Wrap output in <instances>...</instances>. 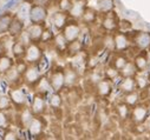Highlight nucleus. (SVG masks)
I'll use <instances>...</instances> for the list:
<instances>
[{
  "label": "nucleus",
  "instance_id": "24",
  "mask_svg": "<svg viewBox=\"0 0 150 140\" xmlns=\"http://www.w3.org/2000/svg\"><path fill=\"white\" fill-rule=\"evenodd\" d=\"M4 76H5V79H6L8 83H11V84H18L19 80H20L21 77H23V76L17 71V68H16L14 65L8 69V71H7Z\"/></svg>",
  "mask_w": 150,
  "mask_h": 140
},
{
  "label": "nucleus",
  "instance_id": "6",
  "mask_svg": "<svg viewBox=\"0 0 150 140\" xmlns=\"http://www.w3.org/2000/svg\"><path fill=\"white\" fill-rule=\"evenodd\" d=\"M46 17H47L46 7L40 6V5H32L31 6L30 15H28V19L31 22L43 24L46 20Z\"/></svg>",
  "mask_w": 150,
  "mask_h": 140
},
{
  "label": "nucleus",
  "instance_id": "39",
  "mask_svg": "<svg viewBox=\"0 0 150 140\" xmlns=\"http://www.w3.org/2000/svg\"><path fill=\"white\" fill-rule=\"evenodd\" d=\"M79 40L82 41L83 46L84 47H88L91 43H92V37H91V32L90 29H85V31H82L81 32V36H79Z\"/></svg>",
  "mask_w": 150,
  "mask_h": 140
},
{
  "label": "nucleus",
  "instance_id": "48",
  "mask_svg": "<svg viewBox=\"0 0 150 140\" xmlns=\"http://www.w3.org/2000/svg\"><path fill=\"white\" fill-rule=\"evenodd\" d=\"M3 139H4V140H17L18 136H17V134H16L14 132H12V131H6V132L4 133V135H3Z\"/></svg>",
  "mask_w": 150,
  "mask_h": 140
},
{
  "label": "nucleus",
  "instance_id": "7",
  "mask_svg": "<svg viewBox=\"0 0 150 140\" xmlns=\"http://www.w3.org/2000/svg\"><path fill=\"white\" fill-rule=\"evenodd\" d=\"M149 116V110L146 106H144V105H135L134 108L131 110V113H130V118L131 120L136 124V125H141L143 124L146 118Z\"/></svg>",
  "mask_w": 150,
  "mask_h": 140
},
{
  "label": "nucleus",
  "instance_id": "21",
  "mask_svg": "<svg viewBox=\"0 0 150 140\" xmlns=\"http://www.w3.org/2000/svg\"><path fill=\"white\" fill-rule=\"evenodd\" d=\"M64 79H65V86H73L78 80V72L73 67H67L64 69Z\"/></svg>",
  "mask_w": 150,
  "mask_h": 140
},
{
  "label": "nucleus",
  "instance_id": "28",
  "mask_svg": "<svg viewBox=\"0 0 150 140\" xmlns=\"http://www.w3.org/2000/svg\"><path fill=\"white\" fill-rule=\"evenodd\" d=\"M67 41L65 39V37L62 34H57V36L53 38V45L56 47V50L58 52H66V47H67Z\"/></svg>",
  "mask_w": 150,
  "mask_h": 140
},
{
  "label": "nucleus",
  "instance_id": "30",
  "mask_svg": "<svg viewBox=\"0 0 150 140\" xmlns=\"http://www.w3.org/2000/svg\"><path fill=\"white\" fill-rule=\"evenodd\" d=\"M115 8V3L114 0H98V10L100 13L105 14Z\"/></svg>",
  "mask_w": 150,
  "mask_h": 140
},
{
  "label": "nucleus",
  "instance_id": "27",
  "mask_svg": "<svg viewBox=\"0 0 150 140\" xmlns=\"http://www.w3.org/2000/svg\"><path fill=\"white\" fill-rule=\"evenodd\" d=\"M13 65H14L13 60H12L8 55L3 54L1 57H0V76L5 74Z\"/></svg>",
  "mask_w": 150,
  "mask_h": 140
},
{
  "label": "nucleus",
  "instance_id": "32",
  "mask_svg": "<svg viewBox=\"0 0 150 140\" xmlns=\"http://www.w3.org/2000/svg\"><path fill=\"white\" fill-rule=\"evenodd\" d=\"M137 72H138V71H137V68H136L134 61H132V62L128 61L127 65L120 71V73H121L122 77H136V73H137Z\"/></svg>",
  "mask_w": 150,
  "mask_h": 140
},
{
  "label": "nucleus",
  "instance_id": "53",
  "mask_svg": "<svg viewBox=\"0 0 150 140\" xmlns=\"http://www.w3.org/2000/svg\"><path fill=\"white\" fill-rule=\"evenodd\" d=\"M145 92H146V95L150 98V84L146 86V88H145Z\"/></svg>",
  "mask_w": 150,
  "mask_h": 140
},
{
  "label": "nucleus",
  "instance_id": "54",
  "mask_svg": "<svg viewBox=\"0 0 150 140\" xmlns=\"http://www.w3.org/2000/svg\"><path fill=\"white\" fill-rule=\"evenodd\" d=\"M148 79H149V83H150V73H149V76H148Z\"/></svg>",
  "mask_w": 150,
  "mask_h": 140
},
{
  "label": "nucleus",
  "instance_id": "45",
  "mask_svg": "<svg viewBox=\"0 0 150 140\" xmlns=\"http://www.w3.org/2000/svg\"><path fill=\"white\" fill-rule=\"evenodd\" d=\"M72 6V1L71 0H58V7L60 11L63 12H69V10Z\"/></svg>",
  "mask_w": 150,
  "mask_h": 140
},
{
  "label": "nucleus",
  "instance_id": "34",
  "mask_svg": "<svg viewBox=\"0 0 150 140\" xmlns=\"http://www.w3.org/2000/svg\"><path fill=\"white\" fill-rule=\"evenodd\" d=\"M127 62H128L127 57H125V55H123L122 53L117 52V54L114 57V59H112L111 65L114 66V67H116V68L118 69V71H121V69L127 65Z\"/></svg>",
  "mask_w": 150,
  "mask_h": 140
},
{
  "label": "nucleus",
  "instance_id": "3",
  "mask_svg": "<svg viewBox=\"0 0 150 140\" xmlns=\"http://www.w3.org/2000/svg\"><path fill=\"white\" fill-rule=\"evenodd\" d=\"M42 78V73H40V68L37 66V64H31L27 66L25 73L23 74V79L24 83L28 86H34L38 80Z\"/></svg>",
  "mask_w": 150,
  "mask_h": 140
},
{
  "label": "nucleus",
  "instance_id": "10",
  "mask_svg": "<svg viewBox=\"0 0 150 140\" xmlns=\"http://www.w3.org/2000/svg\"><path fill=\"white\" fill-rule=\"evenodd\" d=\"M10 98L16 106H25L27 101V95L26 91L23 87H13L10 90Z\"/></svg>",
  "mask_w": 150,
  "mask_h": 140
},
{
  "label": "nucleus",
  "instance_id": "29",
  "mask_svg": "<svg viewBox=\"0 0 150 140\" xmlns=\"http://www.w3.org/2000/svg\"><path fill=\"white\" fill-rule=\"evenodd\" d=\"M30 10H31V3L30 1H21L19 4V8H18V18H20L21 20L28 19L30 15Z\"/></svg>",
  "mask_w": 150,
  "mask_h": 140
},
{
  "label": "nucleus",
  "instance_id": "13",
  "mask_svg": "<svg viewBox=\"0 0 150 140\" xmlns=\"http://www.w3.org/2000/svg\"><path fill=\"white\" fill-rule=\"evenodd\" d=\"M86 5H88V0H76L74 3H72V6H71V8L67 12L69 17H72V18H82L84 11L88 7Z\"/></svg>",
  "mask_w": 150,
  "mask_h": 140
},
{
  "label": "nucleus",
  "instance_id": "5",
  "mask_svg": "<svg viewBox=\"0 0 150 140\" xmlns=\"http://www.w3.org/2000/svg\"><path fill=\"white\" fill-rule=\"evenodd\" d=\"M82 28L81 26L76 22V21H67V24L65 25V27L63 28V36L65 37L67 43H71L73 40H77L81 36Z\"/></svg>",
  "mask_w": 150,
  "mask_h": 140
},
{
  "label": "nucleus",
  "instance_id": "23",
  "mask_svg": "<svg viewBox=\"0 0 150 140\" xmlns=\"http://www.w3.org/2000/svg\"><path fill=\"white\" fill-rule=\"evenodd\" d=\"M34 114L33 112L31 111V108H27V107H24L21 111H20V114H19V120H20V125L23 127H27L30 121L33 119Z\"/></svg>",
  "mask_w": 150,
  "mask_h": 140
},
{
  "label": "nucleus",
  "instance_id": "25",
  "mask_svg": "<svg viewBox=\"0 0 150 140\" xmlns=\"http://www.w3.org/2000/svg\"><path fill=\"white\" fill-rule=\"evenodd\" d=\"M116 112H117V116L125 120L128 118H130V113H131V110H130V106L128 104H125L124 101L123 102H120L117 104V106H116Z\"/></svg>",
  "mask_w": 150,
  "mask_h": 140
},
{
  "label": "nucleus",
  "instance_id": "42",
  "mask_svg": "<svg viewBox=\"0 0 150 140\" xmlns=\"http://www.w3.org/2000/svg\"><path fill=\"white\" fill-rule=\"evenodd\" d=\"M53 38H54V36H53L52 31H51V29H49V28H45V29H44V32H43V36H42L40 43H43V44H47V43L52 41V40H53Z\"/></svg>",
  "mask_w": 150,
  "mask_h": 140
},
{
  "label": "nucleus",
  "instance_id": "4",
  "mask_svg": "<svg viewBox=\"0 0 150 140\" xmlns=\"http://www.w3.org/2000/svg\"><path fill=\"white\" fill-rule=\"evenodd\" d=\"M114 41H115V51L120 53H123L127 50H129L131 45V38L128 36V33L121 31L114 34Z\"/></svg>",
  "mask_w": 150,
  "mask_h": 140
},
{
  "label": "nucleus",
  "instance_id": "17",
  "mask_svg": "<svg viewBox=\"0 0 150 140\" xmlns=\"http://www.w3.org/2000/svg\"><path fill=\"white\" fill-rule=\"evenodd\" d=\"M23 29H24V20H21L18 17H14L11 22V26L8 28V36L17 38L23 33Z\"/></svg>",
  "mask_w": 150,
  "mask_h": 140
},
{
  "label": "nucleus",
  "instance_id": "12",
  "mask_svg": "<svg viewBox=\"0 0 150 140\" xmlns=\"http://www.w3.org/2000/svg\"><path fill=\"white\" fill-rule=\"evenodd\" d=\"M112 92V81L108 78L100 79L96 84V93L100 98H106L111 94Z\"/></svg>",
  "mask_w": 150,
  "mask_h": 140
},
{
  "label": "nucleus",
  "instance_id": "16",
  "mask_svg": "<svg viewBox=\"0 0 150 140\" xmlns=\"http://www.w3.org/2000/svg\"><path fill=\"white\" fill-rule=\"evenodd\" d=\"M28 132L32 136H38L42 134L43 130H44V123H43V119L40 117H33V119L30 121L28 124Z\"/></svg>",
  "mask_w": 150,
  "mask_h": 140
},
{
  "label": "nucleus",
  "instance_id": "37",
  "mask_svg": "<svg viewBox=\"0 0 150 140\" xmlns=\"http://www.w3.org/2000/svg\"><path fill=\"white\" fill-rule=\"evenodd\" d=\"M12 100L10 97H7L4 93H0V110L1 111H8L12 107Z\"/></svg>",
  "mask_w": 150,
  "mask_h": 140
},
{
  "label": "nucleus",
  "instance_id": "49",
  "mask_svg": "<svg viewBox=\"0 0 150 140\" xmlns=\"http://www.w3.org/2000/svg\"><path fill=\"white\" fill-rule=\"evenodd\" d=\"M32 5H40V6H49L51 4V0H30Z\"/></svg>",
  "mask_w": 150,
  "mask_h": 140
},
{
  "label": "nucleus",
  "instance_id": "33",
  "mask_svg": "<svg viewBox=\"0 0 150 140\" xmlns=\"http://www.w3.org/2000/svg\"><path fill=\"white\" fill-rule=\"evenodd\" d=\"M11 50H12V53H13L14 57L24 58L25 52H26V45L24 43H21L20 40H17V41H14V44H13Z\"/></svg>",
  "mask_w": 150,
  "mask_h": 140
},
{
  "label": "nucleus",
  "instance_id": "1",
  "mask_svg": "<svg viewBox=\"0 0 150 140\" xmlns=\"http://www.w3.org/2000/svg\"><path fill=\"white\" fill-rule=\"evenodd\" d=\"M43 58V50L38 45V43H30L26 46V52L24 55V60L31 65V64H38Z\"/></svg>",
  "mask_w": 150,
  "mask_h": 140
},
{
  "label": "nucleus",
  "instance_id": "43",
  "mask_svg": "<svg viewBox=\"0 0 150 140\" xmlns=\"http://www.w3.org/2000/svg\"><path fill=\"white\" fill-rule=\"evenodd\" d=\"M10 125V119L7 117V114L5 113V111L0 110V128H4L6 130Z\"/></svg>",
  "mask_w": 150,
  "mask_h": 140
},
{
  "label": "nucleus",
  "instance_id": "35",
  "mask_svg": "<svg viewBox=\"0 0 150 140\" xmlns=\"http://www.w3.org/2000/svg\"><path fill=\"white\" fill-rule=\"evenodd\" d=\"M139 101V93L137 91H132L129 93H125L124 95V102L128 104L130 107H134Z\"/></svg>",
  "mask_w": 150,
  "mask_h": 140
},
{
  "label": "nucleus",
  "instance_id": "41",
  "mask_svg": "<svg viewBox=\"0 0 150 140\" xmlns=\"http://www.w3.org/2000/svg\"><path fill=\"white\" fill-rule=\"evenodd\" d=\"M103 47L109 50V51H115V41H114V36L108 34L103 39Z\"/></svg>",
  "mask_w": 150,
  "mask_h": 140
},
{
  "label": "nucleus",
  "instance_id": "11",
  "mask_svg": "<svg viewBox=\"0 0 150 140\" xmlns=\"http://www.w3.org/2000/svg\"><path fill=\"white\" fill-rule=\"evenodd\" d=\"M45 27L43 24H35L32 22L27 28H26V33L30 38V40L32 43H40L42 36H43V32H44Z\"/></svg>",
  "mask_w": 150,
  "mask_h": 140
},
{
  "label": "nucleus",
  "instance_id": "26",
  "mask_svg": "<svg viewBox=\"0 0 150 140\" xmlns=\"http://www.w3.org/2000/svg\"><path fill=\"white\" fill-rule=\"evenodd\" d=\"M83 48H84V46H83L82 41H81L79 39H77V40H73V41H71V43L67 44L66 52H67L69 55L72 57V55H74V54L79 53L81 51H83Z\"/></svg>",
  "mask_w": 150,
  "mask_h": 140
},
{
  "label": "nucleus",
  "instance_id": "2",
  "mask_svg": "<svg viewBox=\"0 0 150 140\" xmlns=\"http://www.w3.org/2000/svg\"><path fill=\"white\" fill-rule=\"evenodd\" d=\"M131 44L138 51H148L150 48V33L149 32H136L131 36Z\"/></svg>",
  "mask_w": 150,
  "mask_h": 140
},
{
  "label": "nucleus",
  "instance_id": "8",
  "mask_svg": "<svg viewBox=\"0 0 150 140\" xmlns=\"http://www.w3.org/2000/svg\"><path fill=\"white\" fill-rule=\"evenodd\" d=\"M118 22H120V20L117 18V15L111 11V12L104 14V18L102 20V28L108 33L115 32L118 29Z\"/></svg>",
  "mask_w": 150,
  "mask_h": 140
},
{
  "label": "nucleus",
  "instance_id": "44",
  "mask_svg": "<svg viewBox=\"0 0 150 140\" xmlns=\"http://www.w3.org/2000/svg\"><path fill=\"white\" fill-rule=\"evenodd\" d=\"M131 27H132V25L129 20H120V22H118V31H121V32L128 33L131 29Z\"/></svg>",
  "mask_w": 150,
  "mask_h": 140
},
{
  "label": "nucleus",
  "instance_id": "50",
  "mask_svg": "<svg viewBox=\"0 0 150 140\" xmlns=\"http://www.w3.org/2000/svg\"><path fill=\"white\" fill-rule=\"evenodd\" d=\"M8 90V81L6 79H0V93H6Z\"/></svg>",
  "mask_w": 150,
  "mask_h": 140
},
{
  "label": "nucleus",
  "instance_id": "36",
  "mask_svg": "<svg viewBox=\"0 0 150 140\" xmlns=\"http://www.w3.org/2000/svg\"><path fill=\"white\" fill-rule=\"evenodd\" d=\"M120 76H121L120 71H118L116 67L112 66V65L108 66V67L105 68V71H104V77L108 78V79H110L111 81H114L115 79H117Z\"/></svg>",
  "mask_w": 150,
  "mask_h": 140
},
{
  "label": "nucleus",
  "instance_id": "14",
  "mask_svg": "<svg viewBox=\"0 0 150 140\" xmlns=\"http://www.w3.org/2000/svg\"><path fill=\"white\" fill-rule=\"evenodd\" d=\"M67 21H69V14L66 12H63V11L56 12L51 17V24H52V26L54 28L59 29V31L65 27V25L67 24Z\"/></svg>",
  "mask_w": 150,
  "mask_h": 140
},
{
  "label": "nucleus",
  "instance_id": "40",
  "mask_svg": "<svg viewBox=\"0 0 150 140\" xmlns=\"http://www.w3.org/2000/svg\"><path fill=\"white\" fill-rule=\"evenodd\" d=\"M135 79H136V85H137V88H138V90H145L146 86L149 85V79H148V77H145V76H143V74L136 76Z\"/></svg>",
  "mask_w": 150,
  "mask_h": 140
},
{
  "label": "nucleus",
  "instance_id": "47",
  "mask_svg": "<svg viewBox=\"0 0 150 140\" xmlns=\"http://www.w3.org/2000/svg\"><path fill=\"white\" fill-rule=\"evenodd\" d=\"M19 3H21V0H8V1L6 3V5L3 7V11L11 10V8H13L16 5H18Z\"/></svg>",
  "mask_w": 150,
  "mask_h": 140
},
{
  "label": "nucleus",
  "instance_id": "9",
  "mask_svg": "<svg viewBox=\"0 0 150 140\" xmlns=\"http://www.w3.org/2000/svg\"><path fill=\"white\" fill-rule=\"evenodd\" d=\"M46 110V100L43 94L37 93L31 101V111L34 116H42Z\"/></svg>",
  "mask_w": 150,
  "mask_h": 140
},
{
  "label": "nucleus",
  "instance_id": "18",
  "mask_svg": "<svg viewBox=\"0 0 150 140\" xmlns=\"http://www.w3.org/2000/svg\"><path fill=\"white\" fill-rule=\"evenodd\" d=\"M134 64L137 68L138 72H144L145 69L149 67V59L145 53V51H141L134 59Z\"/></svg>",
  "mask_w": 150,
  "mask_h": 140
},
{
  "label": "nucleus",
  "instance_id": "38",
  "mask_svg": "<svg viewBox=\"0 0 150 140\" xmlns=\"http://www.w3.org/2000/svg\"><path fill=\"white\" fill-rule=\"evenodd\" d=\"M62 102H63L62 97H60V94H58L57 92H54V93H52V94L50 95L49 104H50V106H51L53 110H58V108L62 106Z\"/></svg>",
  "mask_w": 150,
  "mask_h": 140
},
{
  "label": "nucleus",
  "instance_id": "20",
  "mask_svg": "<svg viewBox=\"0 0 150 140\" xmlns=\"http://www.w3.org/2000/svg\"><path fill=\"white\" fill-rule=\"evenodd\" d=\"M120 90L124 93H129L137 90L135 77H123L120 83Z\"/></svg>",
  "mask_w": 150,
  "mask_h": 140
},
{
  "label": "nucleus",
  "instance_id": "31",
  "mask_svg": "<svg viewBox=\"0 0 150 140\" xmlns=\"http://www.w3.org/2000/svg\"><path fill=\"white\" fill-rule=\"evenodd\" d=\"M84 24L86 25H90V24H93L97 19V12L93 10V8H90V7H86V10L84 11L82 18H81Z\"/></svg>",
  "mask_w": 150,
  "mask_h": 140
},
{
  "label": "nucleus",
  "instance_id": "15",
  "mask_svg": "<svg viewBox=\"0 0 150 140\" xmlns=\"http://www.w3.org/2000/svg\"><path fill=\"white\" fill-rule=\"evenodd\" d=\"M49 79H50V83H51L54 92H59L65 86V79H64V72L63 71H59V69L58 71H54Z\"/></svg>",
  "mask_w": 150,
  "mask_h": 140
},
{
  "label": "nucleus",
  "instance_id": "52",
  "mask_svg": "<svg viewBox=\"0 0 150 140\" xmlns=\"http://www.w3.org/2000/svg\"><path fill=\"white\" fill-rule=\"evenodd\" d=\"M4 52H5V48H4V46H3L1 40H0V57H1V55L4 54Z\"/></svg>",
  "mask_w": 150,
  "mask_h": 140
},
{
  "label": "nucleus",
  "instance_id": "46",
  "mask_svg": "<svg viewBox=\"0 0 150 140\" xmlns=\"http://www.w3.org/2000/svg\"><path fill=\"white\" fill-rule=\"evenodd\" d=\"M14 66H16V68H17V71L23 76V74L25 73V71H26L28 64H27L25 60H21V61H18L17 64H14Z\"/></svg>",
  "mask_w": 150,
  "mask_h": 140
},
{
  "label": "nucleus",
  "instance_id": "51",
  "mask_svg": "<svg viewBox=\"0 0 150 140\" xmlns=\"http://www.w3.org/2000/svg\"><path fill=\"white\" fill-rule=\"evenodd\" d=\"M124 13H125V15L127 17H129V18H132V19H138L139 17H138V14L136 13V12H134V11H129V10H125L124 11Z\"/></svg>",
  "mask_w": 150,
  "mask_h": 140
},
{
  "label": "nucleus",
  "instance_id": "22",
  "mask_svg": "<svg viewBox=\"0 0 150 140\" xmlns=\"http://www.w3.org/2000/svg\"><path fill=\"white\" fill-rule=\"evenodd\" d=\"M13 15L10 13H4L0 15V34H4L8 32V28L11 26V22L13 20Z\"/></svg>",
  "mask_w": 150,
  "mask_h": 140
},
{
  "label": "nucleus",
  "instance_id": "19",
  "mask_svg": "<svg viewBox=\"0 0 150 140\" xmlns=\"http://www.w3.org/2000/svg\"><path fill=\"white\" fill-rule=\"evenodd\" d=\"M34 86H35L37 93L43 94V95L49 94L50 92H54L53 88H52V85H51V83H50V79H47V78H45V77H42V78L38 80V83H37Z\"/></svg>",
  "mask_w": 150,
  "mask_h": 140
}]
</instances>
